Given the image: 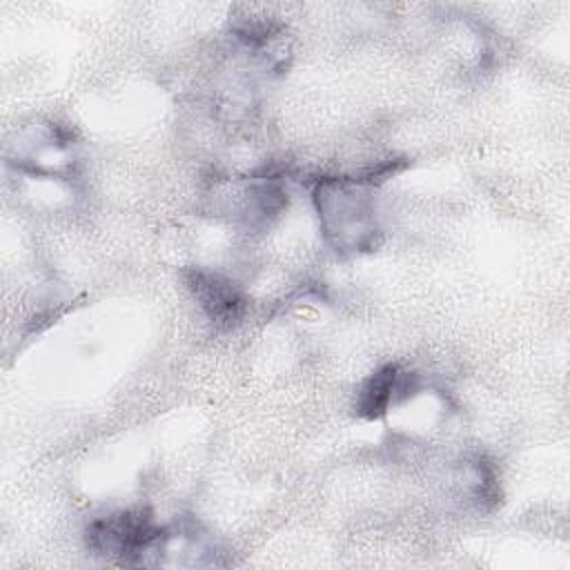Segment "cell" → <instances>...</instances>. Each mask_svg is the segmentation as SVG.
<instances>
[{"label":"cell","mask_w":570,"mask_h":570,"mask_svg":"<svg viewBox=\"0 0 570 570\" xmlns=\"http://www.w3.org/2000/svg\"><path fill=\"white\" fill-rule=\"evenodd\" d=\"M160 537V530L151 523L142 510L118 512L105 519H96L87 530V541L102 554H142Z\"/></svg>","instance_id":"cell-1"},{"label":"cell","mask_w":570,"mask_h":570,"mask_svg":"<svg viewBox=\"0 0 570 570\" xmlns=\"http://www.w3.org/2000/svg\"><path fill=\"white\" fill-rule=\"evenodd\" d=\"M189 287L203 307V312L214 321L223 325H232L240 318L245 309V298L240 289L225 276L212 274V272H191L189 274Z\"/></svg>","instance_id":"cell-2"},{"label":"cell","mask_w":570,"mask_h":570,"mask_svg":"<svg viewBox=\"0 0 570 570\" xmlns=\"http://www.w3.org/2000/svg\"><path fill=\"white\" fill-rule=\"evenodd\" d=\"M401 372L396 365H383L376 370L363 385L356 399V410L358 414L367 419L381 416L387 405L394 401L396 392L401 390Z\"/></svg>","instance_id":"cell-3"}]
</instances>
